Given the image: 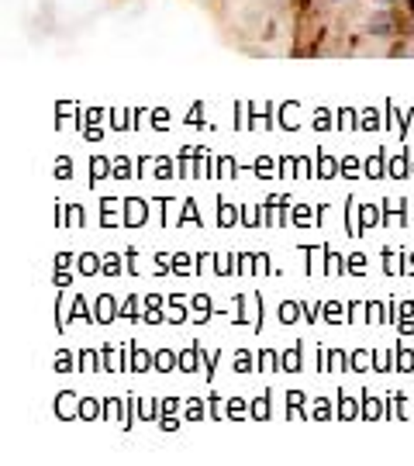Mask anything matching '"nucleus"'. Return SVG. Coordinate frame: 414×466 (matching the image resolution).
Segmentation results:
<instances>
[{
	"label": "nucleus",
	"mask_w": 414,
	"mask_h": 466,
	"mask_svg": "<svg viewBox=\"0 0 414 466\" xmlns=\"http://www.w3.org/2000/svg\"><path fill=\"white\" fill-rule=\"evenodd\" d=\"M408 4H411V15H414V0H408Z\"/></svg>",
	"instance_id": "obj_1"
}]
</instances>
